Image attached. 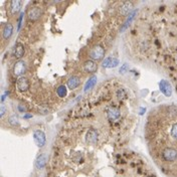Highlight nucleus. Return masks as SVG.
Returning a JSON list of instances; mask_svg holds the SVG:
<instances>
[{"label": "nucleus", "instance_id": "393cba45", "mask_svg": "<svg viewBox=\"0 0 177 177\" xmlns=\"http://www.w3.org/2000/svg\"><path fill=\"white\" fill-rule=\"evenodd\" d=\"M24 117H25V118H29V117H31V115H25Z\"/></svg>", "mask_w": 177, "mask_h": 177}, {"label": "nucleus", "instance_id": "4468645a", "mask_svg": "<svg viewBox=\"0 0 177 177\" xmlns=\"http://www.w3.org/2000/svg\"><path fill=\"white\" fill-rule=\"evenodd\" d=\"M24 54V46L21 43H17L14 47V57L16 59H21Z\"/></svg>", "mask_w": 177, "mask_h": 177}, {"label": "nucleus", "instance_id": "39448f33", "mask_svg": "<svg viewBox=\"0 0 177 177\" xmlns=\"http://www.w3.org/2000/svg\"><path fill=\"white\" fill-rule=\"evenodd\" d=\"M33 139H34V142H35L38 147H42L44 144H46V135H44L43 132L40 130H37V131L34 132Z\"/></svg>", "mask_w": 177, "mask_h": 177}, {"label": "nucleus", "instance_id": "6e6552de", "mask_svg": "<svg viewBox=\"0 0 177 177\" xmlns=\"http://www.w3.org/2000/svg\"><path fill=\"white\" fill-rule=\"evenodd\" d=\"M119 65V60L116 59V57H107V59H104L102 65L104 68H116Z\"/></svg>", "mask_w": 177, "mask_h": 177}, {"label": "nucleus", "instance_id": "0eeeda50", "mask_svg": "<svg viewBox=\"0 0 177 177\" xmlns=\"http://www.w3.org/2000/svg\"><path fill=\"white\" fill-rule=\"evenodd\" d=\"M17 89L20 92H26L29 89V82L26 78H19L17 81Z\"/></svg>", "mask_w": 177, "mask_h": 177}, {"label": "nucleus", "instance_id": "2eb2a0df", "mask_svg": "<svg viewBox=\"0 0 177 177\" xmlns=\"http://www.w3.org/2000/svg\"><path fill=\"white\" fill-rule=\"evenodd\" d=\"M132 8H133V3H132V2H125V3L121 6L120 12L122 13L123 15H127L129 14V12L131 11Z\"/></svg>", "mask_w": 177, "mask_h": 177}, {"label": "nucleus", "instance_id": "5701e85b", "mask_svg": "<svg viewBox=\"0 0 177 177\" xmlns=\"http://www.w3.org/2000/svg\"><path fill=\"white\" fill-rule=\"evenodd\" d=\"M5 111H6V108H5V106L2 104L1 107H0V116H1V117H3V116H4Z\"/></svg>", "mask_w": 177, "mask_h": 177}, {"label": "nucleus", "instance_id": "423d86ee", "mask_svg": "<svg viewBox=\"0 0 177 177\" xmlns=\"http://www.w3.org/2000/svg\"><path fill=\"white\" fill-rule=\"evenodd\" d=\"M41 14H42V11L39 7H32V8L29 9V11H28V18L33 21L37 20L38 18L41 16Z\"/></svg>", "mask_w": 177, "mask_h": 177}, {"label": "nucleus", "instance_id": "9b49d317", "mask_svg": "<svg viewBox=\"0 0 177 177\" xmlns=\"http://www.w3.org/2000/svg\"><path fill=\"white\" fill-rule=\"evenodd\" d=\"M97 63L94 62V60H87L86 62L84 63V70L86 71L87 73H93L97 71Z\"/></svg>", "mask_w": 177, "mask_h": 177}, {"label": "nucleus", "instance_id": "ddd939ff", "mask_svg": "<svg viewBox=\"0 0 177 177\" xmlns=\"http://www.w3.org/2000/svg\"><path fill=\"white\" fill-rule=\"evenodd\" d=\"M46 161H47V157L46 154H40L37 157V159L35 161V166L37 169H42L44 166L46 165Z\"/></svg>", "mask_w": 177, "mask_h": 177}, {"label": "nucleus", "instance_id": "6ab92c4d", "mask_svg": "<svg viewBox=\"0 0 177 177\" xmlns=\"http://www.w3.org/2000/svg\"><path fill=\"white\" fill-rule=\"evenodd\" d=\"M170 135H171V137H172L174 140H176V141H177V122L173 123L172 125H171Z\"/></svg>", "mask_w": 177, "mask_h": 177}, {"label": "nucleus", "instance_id": "7ed1b4c3", "mask_svg": "<svg viewBox=\"0 0 177 177\" xmlns=\"http://www.w3.org/2000/svg\"><path fill=\"white\" fill-rule=\"evenodd\" d=\"M26 72V63L24 60H17L13 67V73L16 76H21Z\"/></svg>", "mask_w": 177, "mask_h": 177}, {"label": "nucleus", "instance_id": "f03ea898", "mask_svg": "<svg viewBox=\"0 0 177 177\" xmlns=\"http://www.w3.org/2000/svg\"><path fill=\"white\" fill-rule=\"evenodd\" d=\"M90 57L94 60H101L105 57V51L101 46H96L90 51Z\"/></svg>", "mask_w": 177, "mask_h": 177}, {"label": "nucleus", "instance_id": "b1692460", "mask_svg": "<svg viewBox=\"0 0 177 177\" xmlns=\"http://www.w3.org/2000/svg\"><path fill=\"white\" fill-rule=\"evenodd\" d=\"M23 16H24V13H21L20 14V16H19V20H18V23H19V24H18V29H19L20 28V26H21V23H22V18H23Z\"/></svg>", "mask_w": 177, "mask_h": 177}, {"label": "nucleus", "instance_id": "9d476101", "mask_svg": "<svg viewBox=\"0 0 177 177\" xmlns=\"http://www.w3.org/2000/svg\"><path fill=\"white\" fill-rule=\"evenodd\" d=\"M67 84H68V87L70 90H75L76 88H78V87L80 86L81 80H80V78H78V76H73L68 80Z\"/></svg>", "mask_w": 177, "mask_h": 177}, {"label": "nucleus", "instance_id": "f8f14e48", "mask_svg": "<svg viewBox=\"0 0 177 177\" xmlns=\"http://www.w3.org/2000/svg\"><path fill=\"white\" fill-rule=\"evenodd\" d=\"M98 140V133L96 130L91 129L88 133H87V142L89 144H95Z\"/></svg>", "mask_w": 177, "mask_h": 177}, {"label": "nucleus", "instance_id": "1a4fd4ad", "mask_svg": "<svg viewBox=\"0 0 177 177\" xmlns=\"http://www.w3.org/2000/svg\"><path fill=\"white\" fill-rule=\"evenodd\" d=\"M120 116H121V112L118 108L111 107L110 109L108 110V118H109L110 120L115 121V120H117V119L120 118Z\"/></svg>", "mask_w": 177, "mask_h": 177}, {"label": "nucleus", "instance_id": "f257e3e1", "mask_svg": "<svg viewBox=\"0 0 177 177\" xmlns=\"http://www.w3.org/2000/svg\"><path fill=\"white\" fill-rule=\"evenodd\" d=\"M162 158L166 162H174L177 160V150L171 147L165 148L162 151Z\"/></svg>", "mask_w": 177, "mask_h": 177}, {"label": "nucleus", "instance_id": "412c9836", "mask_svg": "<svg viewBox=\"0 0 177 177\" xmlns=\"http://www.w3.org/2000/svg\"><path fill=\"white\" fill-rule=\"evenodd\" d=\"M136 13H137V11H136V10H134V11H133V12H132V13H131V14H130V15H129V17H128V18H127V20H126V22H125V24H124V25H123V28H122V30H124V29H125V28L127 27V26H128L129 24H130V23H131V21H132V20H133V19H134V17H135V15H136Z\"/></svg>", "mask_w": 177, "mask_h": 177}, {"label": "nucleus", "instance_id": "dca6fc26", "mask_svg": "<svg viewBox=\"0 0 177 177\" xmlns=\"http://www.w3.org/2000/svg\"><path fill=\"white\" fill-rule=\"evenodd\" d=\"M13 32V26L10 23H7L3 28V37L4 39H8L12 35Z\"/></svg>", "mask_w": 177, "mask_h": 177}, {"label": "nucleus", "instance_id": "f3484780", "mask_svg": "<svg viewBox=\"0 0 177 177\" xmlns=\"http://www.w3.org/2000/svg\"><path fill=\"white\" fill-rule=\"evenodd\" d=\"M96 83H97V76H92V78L86 83V84H84V92H88L89 90L93 89L95 87V84H96Z\"/></svg>", "mask_w": 177, "mask_h": 177}, {"label": "nucleus", "instance_id": "20e7f679", "mask_svg": "<svg viewBox=\"0 0 177 177\" xmlns=\"http://www.w3.org/2000/svg\"><path fill=\"white\" fill-rule=\"evenodd\" d=\"M159 88H160V91L162 92V94L165 95L166 97H170L171 95H172V87H171L169 82L162 80L159 83Z\"/></svg>", "mask_w": 177, "mask_h": 177}, {"label": "nucleus", "instance_id": "a878e982", "mask_svg": "<svg viewBox=\"0 0 177 177\" xmlns=\"http://www.w3.org/2000/svg\"><path fill=\"white\" fill-rule=\"evenodd\" d=\"M148 177H152V176H148Z\"/></svg>", "mask_w": 177, "mask_h": 177}, {"label": "nucleus", "instance_id": "a211bd4d", "mask_svg": "<svg viewBox=\"0 0 177 177\" xmlns=\"http://www.w3.org/2000/svg\"><path fill=\"white\" fill-rule=\"evenodd\" d=\"M21 5H22V2L19 1V0H14V1H11V3H10V8H11V11L13 13L18 12L21 8Z\"/></svg>", "mask_w": 177, "mask_h": 177}, {"label": "nucleus", "instance_id": "4be33fe9", "mask_svg": "<svg viewBox=\"0 0 177 177\" xmlns=\"http://www.w3.org/2000/svg\"><path fill=\"white\" fill-rule=\"evenodd\" d=\"M8 122H9V124H11V125L15 126L18 124V118L15 115H13V116H11V117H9Z\"/></svg>", "mask_w": 177, "mask_h": 177}, {"label": "nucleus", "instance_id": "aec40b11", "mask_svg": "<svg viewBox=\"0 0 177 177\" xmlns=\"http://www.w3.org/2000/svg\"><path fill=\"white\" fill-rule=\"evenodd\" d=\"M57 96L60 97V98L65 97V95H67V88H65L63 84L59 86V88H57Z\"/></svg>", "mask_w": 177, "mask_h": 177}]
</instances>
